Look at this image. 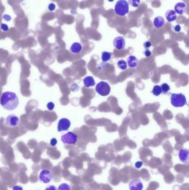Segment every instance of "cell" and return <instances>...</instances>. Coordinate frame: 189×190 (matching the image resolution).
<instances>
[{"instance_id":"cell-34","label":"cell","mask_w":189,"mask_h":190,"mask_svg":"<svg viewBox=\"0 0 189 190\" xmlns=\"http://www.w3.org/2000/svg\"><path fill=\"white\" fill-rule=\"evenodd\" d=\"M45 190H57V189L55 186H50L49 187L46 188Z\"/></svg>"},{"instance_id":"cell-16","label":"cell","mask_w":189,"mask_h":190,"mask_svg":"<svg viewBox=\"0 0 189 190\" xmlns=\"http://www.w3.org/2000/svg\"><path fill=\"white\" fill-rule=\"evenodd\" d=\"M69 50L71 52L74 54H78L82 50V46L79 42H74L71 45Z\"/></svg>"},{"instance_id":"cell-21","label":"cell","mask_w":189,"mask_h":190,"mask_svg":"<svg viewBox=\"0 0 189 190\" xmlns=\"http://www.w3.org/2000/svg\"><path fill=\"white\" fill-rule=\"evenodd\" d=\"M161 89V93H163L164 94H166L169 92V91L170 90V87L169 86V85L167 84H163L160 86Z\"/></svg>"},{"instance_id":"cell-3","label":"cell","mask_w":189,"mask_h":190,"mask_svg":"<svg viewBox=\"0 0 189 190\" xmlns=\"http://www.w3.org/2000/svg\"><path fill=\"white\" fill-rule=\"evenodd\" d=\"M171 104L175 107H182L187 105L186 97L182 93H171Z\"/></svg>"},{"instance_id":"cell-10","label":"cell","mask_w":189,"mask_h":190,"mask_svg":"<svg viewBox=\"0 0 189 190\" xmlns=\"http://www.w3.org/2000/svg\"><path fill=\"white\" fill-rule=\"evenodd\" d=\"M113 45L116 49L118 50H123L125 46V40L122 36L116 37L114 39Z\"/></svg>"},{"instance_id":"cell-2","label":"cell","mask_w":189,"mask_h":190,"mask_svg":"<svg viewBox=\"0 0 189 190\" xmlns=\"http://www.w3.org/2000/svg\"><path fill=\"white\" fill-rule=\"evenodd\" d=\"M114 12L119 17H124L129 13V5L126 0H118L114 7Z\"/></svg>"},{"instance_id":"cell-5","label":"cell","mask_w":189,"mask_h":190,"mask_svg":"<svg viewBox=\"0 0 189 190\" xmlns=\"http://www.w3.org/2000/svg\"><path fill=\"white\" fill-rule=\"evenodd\" d=\"M78 140V135L72 132H68L61 136V141L64 144L74 145L76 144Z\"/></svg>"},{"instance_id":"cell-4","label":"cell","mask_w":189,"mask_h":190,"mask_svg":"<svg viewBox=\"0 0 189 190\" xmlns=\"http://www.w3.org/2000/svg\"><path fill=\"white\" fill-rule=\"evenodd\" d=\"M110 90V85L104 81L99 82L95 86V91L102 96H107L109 95Z\"/></svg>"},{"instance_id":"cell-30","label":"cell","mask_w":189,"mask_h":190,"mask_svg":"<svg viewBox=\"0 0 189 190\" xmlns=\"http://www.w3.org/2000/svg\"><path fill=\"white\" fill-rule=\"evenodd\" d=\"M3 19H4L6 21H10L12 18H11V17L9 15L5 14V15H4L3 16Z\"/></svg>"},{"instance_id":"cell-9","label":"cell","mask_w":189,"mask_h":190,"mask_svg":"<svg viewBox=\"0 0 189 190\" xmlns=\"http://www.w3.org/2000/svg\"><path fill=\"white\" fill-rule=\"evenodd\" d=\"M6 124L11 127H15L17 126L20 123V119L18 116L15 115H10L7 116L6 120Z\"/></svg>"},{"instance_id":"cell-13","label":"cell","mask_w":189,"mask_h":190,"mask_svg":"<svg viewBox=\"0 0 189 190\" xmlns=\"http://www.w3.org/2000/svg\"><path fill=\"white\" fill-rule=\"evenodd\" d=\"M189 151L187 148H182L179 150V158L182 162H187L189 161Z\"/></svg>"},{"instance_id":"cell-11","label":"cell","mask_w":189,"mask_h":190,"mask_svg":"<svg viewBox=\"0 0 189 190\" xmlns=\"http://www.w3.org/2000/svg\"><path fill=\"white\" fill-rule=\"evenodd\" d=\"M187 10V4L184 2H180L176 3L174 7V11L176 14L182 15L186 12Z\"/></svg>"},{"instance_id":"cell-28","label":"cell","mask_w":189,"mask_h":190,"mask_svg":"<svg viewBox=\"0 0 189 190\" xmlns=\"http://www.w3.org/2000/svg\"><path fill=\"white\" fill-rule=\"evenodd\" d=\"M57 143V140L55 138H53L52 139H51L50 141V145L52 146H55Z\"/></svg>"},{"instance_id":"cell-18","label":"cell","mask_w":189,"mask_h":190,"mask_svg":"<svg viewBox=\"0 0 189 190\" xmlns=\"http://www.w3.org/2000/svg\"><path fill=\"white\" fill-rule=\"evenodd\" d=\"M112 57V53L107 51L103 52L102 54V60L104 62H106L110 60Z\"/></svg>"},{"instance_id":"cell-6","label":"cell","mask_w":189,"mask_h":190,"mask_svg":"<svg viewBox=\"0 0 189 190\" xmlns=\"http://www.w3.org/2000/svg\"><path fill=\"white\" fill-rule=\"evenodd\" d=\"M53 179L52 172L48 170H43L40 172L39 179L44 183H48L51 181Z\"/></svg>"},{"instance_id":"cell-31","label":"cell","mask_w":189,"mask_h":190,"mask_svg":"<svg viewBox=\"0 0 189 190\" xmlns=\"http://www.w3.org/2000/svg\"><path fill=\"white\" fill-rule=\"evenodd\" d=\"M174 29L176 32H180V31H181V27L179 25H176L174 27Z\"/></svg>"},{"instance_id":"cell-26","label":"cell","mask_w":189,"mask_h":190,"mask_svg":"<svg viewBox=\"0 0 189 190\" xmlns=\"http://www.w3.org/2000/svg\"><path fill=\"white\" fill-rule=\"evenodd\" d=\"M55 103L52 102H48L47 103V107L48 109L50 110V111H52L53 110V109L55 108Z\"/></svg>"},{"instance_id":"cell-14","label":"cell","mask_w":189,"mask_h":190,"mask_svg":"<svg viewBox=\"0 0 189 190\" xmlns=\"http://www.w3.org/2000/svg\"><path fill=\"white\" fill-rule=\"evenodd\" d=\"M165 17L166 20L169 22H173L176 21L178 19V16L175 11L169 10L167 11L165 13Z\"/></svg>"},{"instance_id":"cell-24","label":"cell","mask_w":189,"mask_h":190,"mask_svg":"<svg viewBox=\"0 0 189 190\" xmlns=\"http://www.w3.org/2000/svg\"><path fill=\"white\" fill-rule=\"evenodd\" d=\"M55 8H56V6L54 3H51L48 6V10L51 12L55 10Z\"/></svg>"},{"instance_id":"cell-35","label":"cell","mask_w":189,"mask_h":190,"mask_svg":"<svg viewBox=\"0 0 189 190\" xmlns=\"http://www.w3.org/2000/svg\"><path fill=\"white\" fill-rule=\"evenodd\" d=\"M108 1L109 2H112L114 0H108Z\"/></svg>"},{"instance_id":"cell-19","label":"cell","mask_w":189,"mask_h":190,"mask_svg":"<svg viewBox=\"0 0 189 190\" xmlns=\"http://www.w3.org/2000/svg\"><path fill=\"white\" fill-rule=\"evenodd\" d=\"M152 93L155 96H160V94L162 93H161V89L160 86L155 85V86L153 87Z\"/></svg>"},{"instance_id":"cell-20","label":"cell","mask_w":189,"mask_h":190,"mask_svg":"<svg viewBox=\"0 0 189 190\" xmlns=\"http://www.w3.org/2000/svg\"><path fill=\"white\" fill-rule=\"evenodd\" d=\"M117 66L121 70H125L127 69V63L123 60H121L118 62Z\"/></svg>"},{"instance_id":"cell-25","label":"cell","mask_w":189,"mask_h":190,"mask_svg":"<svg viewBox=\"0 0 189 190\" xmlns=\"http://www.w3.org/2000/svg\"><path fill=\"white\" fill-rule=\"evenodd\" d=\"M0 28L1 30H2L3 31L7 32L9 29V27L7 24H1L0 25Z\"/></svg>"},{"instance_id":"cell-29","label":"cell","mask_w":189,"mask_h":190,"mask_svg":"<svg viewBox=\"0 0 189 190\" xmlns=\"http://www.w3.org/2000/svg\"><path fill=\"white\" fill-rule=\"evenodd\" d=\"M143 162H142V161H138V162H137L135 164V166L137 169H139L142 167V166H143Z\"/></svg>"},{"instance_id":"cell-33","label":"cell","mask_w":189,"mask_h":190,"mask_svg":"<svg viewBox=\"0 0 189 190\" xmlns=\"http://www.w3.org/2000/svg\"><path fill=\"white\" fill-rule=\"evenodd\" d=\"M12 190H24L23 188H22L20 186L15 185L12 188Z\"/></svg>"},{"instance_id":"cell-27","label":"cell","mask_w":189,"mask_h":190,"mask_svg":"<svg viewBox=\"0 0 189 190\" xmlns=\"http://www.w3.org/2000/svg\"><path fill=\"white\" fill-rule=\"evenodd\" d=\"M151 46H152V42L149 41H146L144 43V47L145 48H146V50L149 48Z\"/></svg>"},{"instance_id":"cell-7","label":"cell","mask_w":189,"mask_h":190,"mask_svg":"<svg viewBox=\"0 0 189 190\" xmlns=\"http://www.w3.org/2000/svg\"><path fill=\"white\" fill-rule=\"evenodd\" d=\"M71 122L68 119L63 118L59 121L57 125V130L58 132H63L68 131L70 128Z\"/></svg>"},{"instance_id":"cell-12","label":"cell","mask_w":189,"mask_h":190,"mask_svg":"<svg viewBox=\"0 0 189 190\" xmlns=\"http://www.w3.org/2000/svg\"><path fill=\"white\" fill-rule=\"evenodd\" d=\"M165 24V22L164 19L161 16H158L155 17L153 20V26L156 29H160L164 26Z\"/></svg>"},{"instance_id":"cell-22","label":"cell","mask_w":189,"mask_h":190,"mask_svg":"<svg viewBox=\"0 0 189 190\" xmlns=\"http://www.w3.org/2000/svg\"><path fill=\"white\" fill-rule=\"evenodd\" d=\"M128 3L134 8H138L140 5V0H128Z\"/></svg>"},{"instance_id":"cell-8","label":"cell","mask_w":189,"mask_h":190,"mask_svg":"<svg viewBox=\"0 0 189 190\" xmlns=\"http://www.w3.org/2000/svg\"><path fill=\"white\" fill-rule=\"evenodd\" d=\"M129 187L130 190H142L143 188V184L140 179L136 178L131 179L130 181Z\"/></svg>"},{"instance_id":"cell-23","label":"cell","mask_w":189,"mask_h":190,"mask_svg":"<svg viewBox=\"0 0 189 190\" xmlns=\"http://www.w3.org/2000/svg\"><path fill=\"white\" fill-rule=\"evenodd\" d=\"M58 190H71L69 185L67 183H62L58 187Z\"/></svg>"},{"instance_id":"cell-15","label":"cell","mask_w":189,"mask_h":190,"mask_svg":"<svg viewBox=\"0 0 189 190\" xmlns=\"http://www.w3.org/2000/svg\"><path fill=\"white\" fill-rule=\"evenodd\" d=\"M127 63L129 67L132 69L137 68L139 65V60L138 59L134 56H130L128 58Z\"/></svg>"},{"instance_id":"cell-32","label":"cell","mask_w":189,"mask_h":190,"mask_svg":"<svg viewBox=\"0 0 189 190\" xmlns=\"http://www.w3.org/2000/svg\"><path fill=\"white\" fill-rule=\"evenodd\" d=\"M144 53V55H145V56H146V57H150V56H151V55H152V52H151V51L149 50L148 49H147L145 51Z\"/></svg>"},{"instance_id":"cell-1","label":"cell","mask_w":189,"mask_h":190,"mask_svg":"<svg viewBox=\"0 0 189 190\" xmlns=\"http://www.w3.org/2000/svg\"><path fill=\"white\" fill-rule=\"evenodd\" d=\"M0 105L6 110L12 111L19 106V98L15 93L10 91L5 92L0 98Z\"/></svg>"},{"instance_id":"cell-17","label":"cell","mask_w":189,"mask_h":190,"mask_svg":"<svg viewBox=\"0 0 189 190\" xmlns=\"http://www.w3.org/2000/svg\"><path fill=\"white\" fill-rule=\"evenodd\" d=\"M84 87L86 88H90L93 87L95 84L94 79L92 76L86 77L83 79Z\"/></svg>"}]
</instances>
